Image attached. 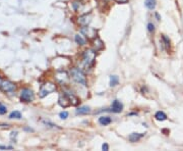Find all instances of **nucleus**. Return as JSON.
Here are the masks:
<instances>
[{
  "label": "nucleus",
  "mask_w": 183,
  "mask_h": 151,
  "mask_svg": "<svg viewBox=\"0 0 183 151\" xmlns=\"http://www.w3.org/2000/svg\"><path fill=\"white\" fill-rule=\"evenodd\" d=\"M103 48H104V43H103L102 40H101L99 37L94 38V42H93V49L97 52V51L102 50Z\"/></svg>",
  "instance_id": "obj_11"
},
{
  "label": "nucleus",
  "mask_w": 183,
  "mask_h": 151,
  "mask_svg": "<svg viewBox=\"0 0 183 151\" xmlns=\"http://www.w3.org/2000/svg\"><path fill=\"white\" fill-rule=\"evenodd\" d=\"M59 116H60V118H62V120H66V118H68V112L67 111H61L60 113H59Z\"/></svg>",
  "instance_id": "obj_23"
},
{
  "label": "nucleus",
  "mask_w": 183,
  "mask_h": 151,
  "mask_svg": "<svg viewBox=\"0 0 183 151\" xmlns=\"http://www.w3.org/2000/svg\"><path fill=\"white\" fill-rule=\"evenodd\" d=\"M144 136V133H132L128 136V139L130 142H137V141L140 140Z\"/></svg>",
  "instance_id": "obj_14"
},
{
  "label": "nucleus",
  "mask_w": 183,
  "mask_h": 151,
  "mask_svg": "<svg viewBox=\"0 0 183 151\" xmlns=\"http://www.w3.org/2000/svg\"><path fill=\"white\" fill-rule=\"evenodd\" d=\"M119 83V79H118L117 76H111L110 77V86L111 87H115Z\"/></svg>",
  "instance_id": "obj_19"
},
{
  "label": "nucleus",
  "mask_w": 183,
  "mask_h": 151,
  "mask_svg": "<svg viewBox=\"0 0 183 151\" xmlns=\"http://www.w3.org/2000/svg\"><path fill=\"white\" fill-rule=\"evenodd\" d=\"M162 40L164 41V45L166 46V48H169L170 47V40H169V38L166 37L165 35L162 36Z\"/></svg>",
  "instance_id": "obj_21"
},
{
  "label": "nucleus",
  "mask_w": 183,
  "mask_h": 151,
  "mask_svg": "<svg viewBox=\"0 0 183 151\" xmlns=\"http://www.w3.org/2000/svg\"><path fill=\"white\" fill-rule=\"evenodd\" d=\"M7 112V107L4 104L0 103V114H5Z\"/></svg>",
  "instance_id": "obj_22"
},
{
  "label": "nucleus",
  "mask_w": 183,
  "mask_h": 151,
  "mask_svg": "<svg viewBox=\"0 0 183 151\" xmlns=\"http://www.w3.org/2000/svg\"><path fill=\"white\" fill-rule=\"evenodd\" d=\"M81 33L83 34V35L87 36L89 39H94V38L97 37V31L95 30V29L93 28H89V27L87 26H85L81 28Z\"/></svg>",
  "instance_id": "obj_8"
},
{
  "label": "nucleus",
  "mask_w": 183,
  "mask_h": 151,
  "mask_svg": "<svg viewBox=\"0 0 183 151\" xmlns=\"http://www.w3.org/2000/svg\"><path fill=\"white\" fill-rule=\"evenodd\" d=\"M35 98V95L34 92L30 89H22V92H20V100L24 101V102H32Z\"/></svg>",
  "instance_id": "obj_5"
},
{
  "label": "nucleus",
  "mask_w": 183,
  "mask_h": 151,
  "mask_svg": "<svg viewBox=\"0 0 183 151\" xmlns=\"http://www.w3.org/2000/svg\"><path fill=\"white\" fill-rule=\"evenodd\" d=\"M64 92L67 94V96L69 97V99H70V101H71V104H72V106H75V105H77L79 103V97L76 96L75 94H74L72 91H70V90H68V89H65L64 90Z\"/></svg>",
  "instance_id": "obj_10"
},
{
  "label": "nucleus",
  "mask_w": 183,
  "mask_h": 151,
  "mask_svg": "<svg viewBox=\"0 0 183 151\" xmlns=\"http://www.w3.org/2000/svg\"><path fill=\"white\" fill-rule=\"evenodd\" d=\"M1 82H2V79H1V77H0V84H1Z\"/></svg>",
  "instance_id": "obj_28"
},
{
  "label": "nucleus",
  "mask_w": 183,
  "mask_h": 151,
  "mask_svg": "<svg viewBox=\"0 0 183 151\" xmlns=\"http://www.w3.org/2000/svg\"><path fill=\"white\" fill-rule=\"evenodd\" d=\"M0 89L5 93H10V92H13L15 90V85L10 81L2 80V82L0 84Z\"/></svg>",
  "instance_id": "obj_6"
},
{
  "label": "nucleus",
  "mask_w": 183,
  "mask_h": 151,
  "mask_svg": "<svg viewBox=\"0 0 183 151\" xmlns=\"http://www.w3.org/2000/svg\"><path fill=\"white\" fill-rule=\"evenodd\" d=\"M102 149H103V150H105V151L109 150V146H108V144H106V143H105V144H103L102 145Z\"/></svg>",
  "instance_id": "obj_26"
},
{
  "label": "nucleus",
  "mask_w": 183,
  "mask_h": 151,
  "mask_svg": "<svg viewBox=\"0 0 183 151\" xmlns=\"http://www.w3.org/2000/svg\"><path fill=\"white\" fill-rule=\"evenodd\" d=\"M155 118H156V120H160V122H163V120H167V115H166V113L163 111H157L155 114Z\"/></svg>",
  "instance_id": "obj_18"
},
{
  "label": "nucleus",
  "mask_w": 183,
  "mask_h": 151,
  "mask_svg": "<svg viewBox=\"0 0 183 151\" xmlns=\"http://www.w3.org/2000/svg\"><path fill=\"white\" fill-rule=\"evenodd\" d=\"M96 60V51L94 49H87L83 52V64L85 68H93Z\"/></svg>",
  "instance_id": "obj_2"
},
{
  "label": "nucleus",
  "mask_w": 183,
  "mask_h": 151,
  "mask_svg": "<svg viewBox=\"0 0 183 151\" xmlns=\"http://www.w3.org/2000/svg\"><path fill=\"white\" fill-rule=\"evenodd\" d=\"M81 2H73V8L75 9V10H79V8H81V4H79Z\"/></svg>",
  "instance_id": "obj_25"
},
{
  "label": "nucleus",
  "mask_w": 183,
  "mask_h": 151,
  "mask_svg": "<svg viewBox=\"0 0 183 151\" xmlns=\"http://www.w3.org/2000/svg\"><path fill=\"white\" fill-rule=\"evenodd\" d=\"M111 122H112V120L110 116H101V118H99V123H100V125H102V126L110 125Z\"/></svg>",
  "instance_id": "obj_16"
},
{
  "label": "nucleus",
  "mask_w": 183,
  "mask_h": 151,
  "mask_svg": "<svg viewBox=\"0 0 183 151\" xmlns=\"http://www.w3.org/2000/svg\"><path fill=\"white\" fill-rule=\"evenodd\" d=\"M75 113L77 115H85V114L91 113V108L89 106H81L75 110Z\"/></svg>",
  "instance_id": "obj_13"
},
{
  "label": "nucleus",
  "mask_w": 183,
  "mask_h": 151,
  "mask_svg": "<svg viewBox=\"0 0 183 151\" xmlns=\"http://www.w3.org/2000/svg\"><path fill=\"white\" fill-rule=\"evenodd\" d=\"M55 90H56V85L53 84V83H51V82H47V83H45L44 85L41 86L39 95H40L41 98H44V97L47 96V95H49L50 93L54 92Z\"/></svg>",
  "instance_id": "obj_3"
},
{
  "label": "nucleus",
  "mask_w": 183,
  "mask_h": 151,
  "mask_svg": "<svg viewBox=\"0 0 183 151\" xmlns=\"http://www.w3.org/2000/svg\"><path fill=\"white\" fill-rule=\"evenodd\" d=\"M9 118H18V120H20V118H22V113L20 111H18V110H15V111H12L9 114Z\"/></svg>",
  "instance_id": "obj_20"
},
{
  "label": "nucleus",
  "mask_w": 183,
  "mask_h": 151,
  "mask_svg": "<svg viewBox=\"0 0 183 151\" xmlns=\"http://www.w3.org/2000/svg\"><path fill=\"white\" fill-rule=\"evenodd\" d=\"M148 32H150V33H152V32L155 31V26H154L152 23H148Z\"/></svg>",
  "instance_id": "obj_24"
},
{
  "label": "nucleus",
  "mask_w": 183,
  "mask_h": 151,
  "mask_svg": "<svg viewBox=\"0 0 183 151\" xmlns=\"http://www.w3.org/2000/svg\"><path fill=\"white\" fill-rule=\"evenodd\" d=\"M74 40H75L76 44H79L81 46H83V45H85V43H87V40H85L81 35H79V34L74 36Z\"/></svg>",
  "instance_id": "obj_17"
},
{
  "label": "nucleus",
  "mask_w": 183,
  "mask_h": 151,
  "mask_svg": "<svg viewBox=\"0 0 183 151\" xmlns=\"http://www.w3.org/2000/svg\"><path fill=\"white\" fill-rule=\"evenodd\" d=\"M69 74H70V78H71L74 82H76V83L79 84V85L83 86V87L87 86V77H85V72H83L81 68H72L71 70H70Z\"/></svg>",
  "instance_id": "obj_1"
},
{
  "label": "nucleus",
  "mask_w": 183,
  "mask_h": 151,
  "mask_svg": "<svg viewBox=\"0 0 183 151\" xmlns=\"http://www.w3.org/2000/svg\"><path fill=\"white\" fill-rule=\"evenodd\" d=\"M117 3H126L128 0H115Z\"/></svg>",
  "instance_id": "obj_27"
},
{
  "label": "nucleus",
  "mask_w": 183,
  "mask_h": 151,
  "mask_svg": "<svg viewBox=\"0 0 183 151\" xmlns=\"http://www.w3.org/2000/svg\"><path fill=\"white\" fill-rule=\"evenodd\" d=\"M55 79H56L57 83H59L61 86H65V85H67L68 82H69L70 77L65 70H60V72H58L56 74Z\"/></svg>",
  "instance_id": "obj_4"
},
{
  "label": "nucleus",
  "mask_w": 183,
  "mask_h": 151,
  "mask_svg": "<svg viewBox=\"0 0 183 151\" xmlns=\"http://www.w3.org/2000/svg\"><path fill=\"white\" fill-rule=\"evenodd\" d=\"M144 5L150 10H154L156 8V5H157V1L156 0H146L144 1Z\"/></svg>",
  "instance_id": "obj_15"
},
{
  "label": "nucleus",
  "mask_w": 183,
  "mask_h": 151,
  "mask_svg": "<svg viewBox=\"0 0 183 151\" xmlns=\"http://www.w3.org/2000/svg\"><path fill=\"white\" fill-rule=\"evenodd\" d=\"M91 22H92V14L91 13H89V14H83V16H79V20H77V23L83 27L87 26Z\"/></svg>",
  "instance_id": "obj_9"
},
{
  "label": "nucleus",
  "mask_w": 183,
  "mask_h": 151,
  "mask_svg": "<svg viewBox=\"0 0 183 151\" xmlns=\"http://www.w3.org/2000/svg\"><path fill=\"white\" fill-rule=\"evenodd\" d=\"M58 103L59 105H60L61 107L63 108H66V107H69V106H71V101H70L69 97L67 96V94H66L65 92H62L60 95H59V99H58Z\"/></svg>",
  "instance_id": "obj_7"
},
{
  "label": "nucleus",
  "mask_w": 183,
  "mask_h": 151,
  "mask_svg": "<svg viewBox=\"0 0 183 151\" xmlns=\"http://www.w3.org/2000/svg\"><path fill=\"white\" fill-rule=\"evenodd\" d=\"M123 109V105L120 102L119 100H114L113 103H112V107H111V111L115 112V113H119V112L122 111Z\"/></svg>",
  "instance_id": "obj_12"
}]
</instances>
